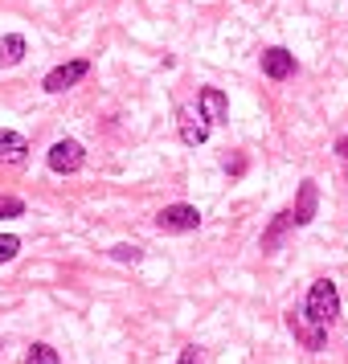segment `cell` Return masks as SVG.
Returning <instances> with one entry per match:
<instances>
[{"label": "cell", "instance_id": "1", "mask_svg": "<svg viewBox=\"0 0 348 364\" xmlns=\"http://www.w3.org/2000/svg\"><path fill=\"white\" fill-rule=\"evenodd\" d=\"M303 311L312 315L315 323H324V328H328L332 319L340 315V291H336V282L315 279V282H312V291H307V303H303Z\"/></svg>", "mask_w": 348, "mask_h": 364}, {"label": "cell", "instance_id": "2", "mask_svg": "<svg viewBox=\"0 0 348 364\" xmlns=\"http://www.w3.org/2000/svg\"><path fill=\"white\" fill-rule=\"evenodd\" d=\"M46 164H50L53 176H70V172H78L86 164V151L78 139H58L50 148V156H46Z\"/></svg>", "mask_w": 348, "mask_h": 364}, {"label": "cell", "instance_id": "3", "mask_svg": "<svg viewBox=\"0 0 348 364\" xmlns=\"http://www.w3.org/2000/svg\"><path fill=\"white\" fill-rule=\"evenodd\" d=\"M209 119H205V111L201 107H181L176 111V132H181V144H189V148H201L205 139H209Z\"/></svg>", "mask_w": 348, "mask_h": 364}, {"label": "cell", "instance_id": "4", "mask_svg": "<svg viewBox=\"0 0 348 364\" xmlns=\"http://www.w3.org/2000/svg\"><path fill=\"white\" fill-rule=\"evenodd\" d=\"M156 225L164 233H189V230H197L201 225V209L197 205H168V209H160L156 213Z\"/></svg>", "mask_w": 348, "mask_h": 364}, {"label": "cell", "instance_id": "5", "mask_svg": "<svg viewBox=\"0 0 348 364\" xmlns=\"http://www.w3.org/2000/svg\"><path fill=\"white\" fill-rule=\"evenodd\" d=\"M90 74V62H83V58H74V62H66V66H53L50 74H46V90L50 95H62V90H70V86H78Z\"/></svg>", "mask_w": 348, "mask_h": 364}, {"label": "cell", "instance_id": "6", "mask_svg": "<svg viewBox=\"0 0 348 364\" xmlns=\"http://www.w3.org/2000/svg\"><path fill=\"white\" fill-rule=\"evenodd\" d=\"M287 323H291L295 340L307 348V352H320V348H324V323H315L303 307H299V311H287Z\"/></svg>", "mask_w": 348, "mask_h": 364}, {"label": "cell", "instance_id": "7", "mask_svg": "<svg viewBox=\"0 0 348 364\" xmlns=\"http://www.w3.org/2000/svg\"><path fill=\"white\" fill-rule=\"evenodd\" d=\"M263 74H266V78H275V82L295 78V53L283 50V46H270V50H263Z\"/></svg>", "mask_w": 348, "mask_h": 364}, {"label": "cell", "instance_id": "8", "mask_svg": "<svg viewBox=\"0 0 348 364\" xmlns=\"http://www.w3.org/2000/svg\"><path fill=\"white\" fill-rule=\"evenodd\" d=\"M25 156H29V139L21 132L0 127V164H25Z\"/></svg>", "mask_w": 348, "mask_h": 364}, {"label": "cell", "instance_id": "9", "mask_svg": "<svg viewBox=\"0 0 348 364\" xmlns=\"http://www.w3.org/2000/svg\"><path fill=\"white\" fill-rule=\"evenodd\" d=\"M197 107L205 111V119H209V123H226V119H230V99H226L217 86H205V90H201Z\"/></svg>", "mask_w": 348, "mask_h": 364}, {"label": "cell", "instance_id": "10", "mask_svg": "<svg viewBox=\"0 0 348 364\" xmlns=\"http://www.w3.org/2000/svg\"><path fill=\"white\" fill-rule=\"evenodd\" d=\"M315 200H320V197H315V184H312V181H303V184H299V200L291 205V217H295V225H307V221L315 217Z\"/></svg>", "mask_w": 348, "mask_h": 364}, {"label": "cell", "instance_id": "11", "mask_svg": "<svg viewBox=\"0 0 348 364\" xmlns=\"http://www.w3.org/2000/svg\"><path fill=\"white\" fill-rule=\"evenodd\" d=\"M25 58V37L21 33H4L0 37V66H17Z\"/></svg>", "mask_w": 348, "mask_h": 364}, {"label": "cell", "instance_id": "12", "mask_svg": "<svg viewBox=\"0 0 348 364\" xmlns=\"http://www.w3.org/2000/svg\"><path fill=\"white\" fill-rule=\"evenodd\" d=\"M291 225H295V217H291V209H287V213H279V217H275V225L263 233V246H266V250H275V246H279V237L291 230Z\"/></svg>", "mask_w": 348, "mask_h": 364}, {"label": "cell", "instance_id": "13", "mask_svg": "<svg viewBox=\"0 0 348 364\" xmlns=\"http://www.w3.org/2000/svg\"><path fill=\"white\" fill-rule=\"evenodd\" d=\"M25 364H62V360H58V352L50 344H33L25 352Z\"/></svg>", "mask_w": 348, "mask_h": 364}, {"label": "cell", "instance_id": "14", "mask_svg": "<svg viewBox=\"0 0 348 364\" xmlns=\"http://www.w3.org/2000/svg\"><path fill=\"white\" fill-rule=\"evenodd\" d=\"M21 250V237H13V233H0V262H13Z\"/></svg>", "mask_w": 348, "mask_h": 364}, {"label": "cell", "instance_id": "15", "mask_svg": "<svg viewBox=\"0 0 348 364\" xmlns=\"http://www.w3.org/2000/svg\"><path fill=\"white\" fill-rule=\"evenodd\" d=\"M21 213H25L21 197H0V217H21Z\"/></svg>", "mask_w": 348, "mask_h": 364}, {"label": "cell", "instance_id": "16", "mask_svg": "<svg viewBox=\"0 0 348 364\" xmlns=\"http://www.w3.org/2000/svg\"><path fill=\"white\" fill-rule=\"evenodd\" d=\"M111 258H119V262H139V250H127V246H115V250H111Z\"/></svg>", "mask_w": 348, "mask_h": 364}, {"label": "cell", "instance_id": "17", "mask_svg": "<svg viewBox=\"0 0 348 364\" xmlns=\"http://www.w3.org/2000/svg\"><path fill=\"white\" fill-rule=\"evenodd\" d=\"M176 364H201V352H197V348H184L181 360H176Z\"/></svg>", "mask_w": 348, "mask_h": 364}, {"label": "cell", "instance_id": "18", "mask_svg": "<svg viewBox=\"0 0 348 364\" xmlns=\"http://www.w3.org/2000/svg\"><path fill=\"white\" fill-rule=\"evenodd\" d=\"M336 156H340V160H348V135H340V139H336Z\"/></svg>", "mask_w": 348, "mask_h": 364}]
</instances>
